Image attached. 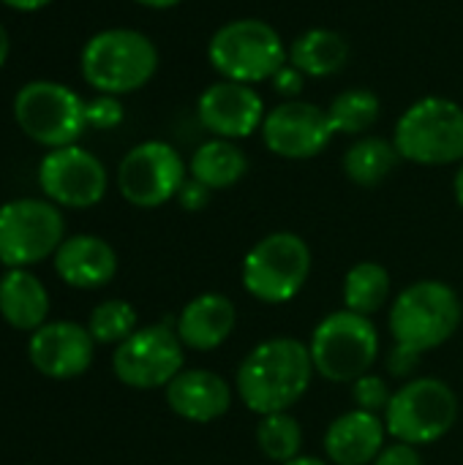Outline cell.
Returning <instances> with one entry per match:
<instances>
[{
  "instance_id": "cell-17",
  "label": "cell",
  "mask_w": 463,
  "mask_h": 465,
  "mask_svg": "<svg viewBox=\"0 0 463 465\" xmlns=\"http://www.w3.org/2000/svg\"><path fill=\"white\" fill-rule=\"evenodd\" d=\"M166 406L188 422H216L224 417L232 406V390L229 384L213 373V371H180L166 387Z\"/></svg>"
},
{
  "instance_id": "cell-14",
  "label": "cell",
  "mask_w": 463,
  "mask_h": 465,
  "mask_svg": "<svg viewBox=\"0 0 463 465\" xmlns=\"http://www.w3.org/2000/svg\"><path fill=\"white\" fill-rule=\"evenodd\" d=\"M259 131L265 147L287 161L317 158L336 136L327 112L311 101H281L267 109Z\"/></svg>"
},
{
  "instance_id": "cell-22",
  "label": "cell",
  "mask_w": 463,
  "mask_h": 465,
  "mask_svg": "<svg viewBox=\"0 0 463 465\" xmlns=\"http://www.w3.org/2000/svg\"><path fill=\"white\" fill-rule=\"evenodd\" d=\"M349 41L330 27H311L289 44V63L311 79L336 76L349 63Z\"/></svg>"
},
{
  "instance_id": "cell-39",
  "label": "cell",
  "mask_w": 463,
  "mask_h": 465,
  "mask_svg": "<svg viewBox=\"0 0 463 465\" xmlns=\"http://www.w3.org/2000/svg\"><path fill=\"white\" fill-rule=\"evenodd\" d=\"M284 465H327L325 460H319V458H306V455H297L295 460H289V463Z\"/></svg>"
},
{
  "instance_id": "cell-34",
  "label": "cell",
  "mask_w": 463,
  "mask_h": 465,
  "mask_svg": "<svg viewBox=\"0 0 463 465\" xmlns=\"http://www.w3.org/2000/svg\"><path fill=\"white\" fill-rule=\"evenodd\" d=\"M420 357H423V354H418V351H412V349L393 346V351L388 354V371H390V376H396V379H409V376L418 371Z\"/></svg>"
},
{
  "instance_id": "cell-33",
  "label": "cell",
  "mask_w": 463,
  "mask_h": 465,
  "mask_svg": "<svg viewBox=\"0 0 463 465\" xmlns=\"http://www.w3.org/2000/svg\"><path fill=\"white\" fill-rule=\"evenodd\" d=\"M371 465H423V458H420L418 447L404 444V441H393L377 455V460Z\"/></svg>"
},
{
  "instance_id": "cell-30",
  "label": "cell",
  "mask_w": 463,
  "mask_h": 465,
  "mask_svg": "<svg viewBox=\"0 0 463 465\" xmlns=\"http://www.w3.org/2000/svg\"><path fill=\"white\" fill-rule=\"evenodd\" d=\"M85 117H87V125L109 131V128H117L123 123L126 112H123V104L117 101V95H98V98L87 101Z\"/></svg>"
},
{
  "instance_id": "cell-16",
  "label": "cell",
  "mask_w": 463,
  "mask_h": 465,
  "mask_svg": "<svg viewBox=\"0 0 463 465\" xmlns=\"http://www.w3.org/2000/svg\"><path fill=\"white\" fill-rule=\"evenodd\" d=\"M96 341L87 327L76 322H52L38 327L27 341V357L33 368L57 381L82 376L93 365Z\"/></svg>"
},
{
  "instance_id": "cell-23",
  "label": "cell",
  "mask_w": 463,
  "mask_h": 465,
  "mask_svg": "<svg viewBox=\"0 0 463 465\" xmlns=\"http://www.w3.org/2000/svg\"><path fill=\"white\" fill-rule=\"evenodd\" d=\"M246 172H248L246 153L232 139H218V136L202 142L188 161V177L199 180L210 191H224L237 185L246 177Z\"/></svg>"
},
{
  "instance_id": "cell-1",
  "label": "cell",
  "mask_w": 463,
  "mask_h": 465,
  "mask_svg": "<svg viewBox=\"0 0 463 465\" xmlns=\"http://www.w3.org/2000/svg\"><path fill=\"white\" fill-rule=\"evenodd\" d=\"M314 360L297 338H270L248 351L237 371V395L248 411L267 417L289 411L311 387Z\"/></svg>"
},
{
  "instance_id": "cell-37",
  "label": "cell",
  "mask_w": 463,
  "mask_h": 465,
  "mask_svg": "<svg viewBox=\"0 0 463 465\" xmlns=\"http://www.w3.org/2000/svg\"><path fill=\"white\" fill-rule=\"evenodd\" d=\"M134 3H139V5H147V8H172V5H177L180 0H134Z\"/></svg>"
},
{
  "instance_id": "cell-13",
  "label": "cell",
  "mask_w": 463,
  "mask_h": 465,
  "mask_svg": "<svg viewBox=\"0 0 463 465\" xmlns=\"http://www.w3.org/2000/svg\"><path fill=\"white\" fill-rule=\"evenodd\" d=\"M38 185L57 207L87 210L106 193V166L79 144L49 150L38 163Z\"/></svg>"
},
{
  "instance_id": "cell-25",
  "label": "cell",
  "mask_w": 463,
  "mask_h": 465,
  "mask_svg": "<svg viewBox=\"0 0 463 465\" xmlns=\"http://www.w3.org/2000/svg\"><path fill=\"white\" fill-rule=\"evenodd\" d=\"M325 112H327L333 134L363 136L368 128L377 125L379 114H382V104L374 90L349 87V90H341Z\"/></svg>"
},
{
  "instance_id": "cell-15",
  "label": "cell",
  "mask_w": 463,
  "mask_h": 465,
  "mask_svg": "<svg viewBox=\"0 0 463 465\" xmlns=\"http://www.w3.org/2000/svg\"><path fill=\"white\" fill-rule=\"evenodd\" d=\"M265 101L254 84L218 79L207 84L196 101L199 125L218 139H246L265 123Z\"/></svg>"
},
{
  "instance_id": "cell-3",
  "label": "cell",
  "mask_w": 463,
  "mask_h": 465,
  "mask_svg": "<svg viewBox=\"0 0 463 465\" xmlns=\"http://www.w3.org/2000/svg\"><path fill=\"white\" fill-rule=\"evenodd\" d=\"M207 60L221 79L259 84L289 63L281 33L257 16L229 19L207 41Z\"/></svg>"
},
{
  "instance_id": "cell-20",
  "label": "cell",
  "mask_w": 463,
  "mask_h": 465,
  "mask_svg": "<svg viewBox=\"0 0 463 465\" xmlns=\"http://www.w3.org/2000/svg\"><path fill=\"white\" fill-rule=\"evenodd\" d=\"M237 324V311L224 294H199L177 316L175 330L183 346L194 351H213L232 335Z\"/></svg>"
},
{
  "instance_id": "cell-27",
  "label": "cell",
  "mask_w": 463,
  "mask_h": 465,
  "mask_svg": "<svg viewBox=\"0 0 463 465\" xmlns=\"http://www.w3.org/2000/svg\"><path fill=\"white\" fill-rule=\"evenodd\" d=\"M257 444H259V452L276 463H289L300 455V447H303V428L300 422L289 414V411H281V414H267V417H259V425H257Z\"/></svg>"
},
{
  "instance_id": "cell-9",
  "label": "cell",
  "mask_w": 463,
  "mask_h": 465,
  "mask_svg": "<svg viewBox=\"0 0 463 465\" xmlns=\"http://www.w3.org/2000/svg\"><path fill=\"white\" fill-rule=\"evenodd\" d=\"M85 101L65 84L38 79L19 87L14 95V120L25 136L49 150L76 144L87 128Z\"/></svg>"
},
{
  "instance_id": "cell-8",
  "label": "cell",
  "mask_w": 463,
  "mask_h": 465,
  "mask_svg": "<svg viewBox=\"0 0 463 465\" xmlns=\"http://www.w3.org/2000/svg\"><path fill=\"white\" fill-rule=\"evenodd\" d=\"M458 420V398L442 379H412L393 392L385 409L388 436L426 447L445 439Z\"/></svg>"
},
{
  "instance_id": "cell-29",
  "label": "cell",
  "mask_w": 463,
  "mask_h": 465,
  "mask_svg": "<svg viewBox=\"0 0 463 465\" xmlns=\"http://www.w3.org/2000/svg\"><path fill=\"white\" fill-rule=\"evenodd\" d=\"M352 398H355V403H357L360 411L379 414V411L388 409L393 392H390V387H388V381H385L382 376L366 373V376H360V379L352 384Z\"/></svg>"
},
{
  "instance_id": "cell-21",
  "label": "cell",
  "mask_w": 463,
  "mask_h": 465,
  "mask_svg": "<svg viewBox=\"0 0 463 465\" xmlns=\"http://www.w3.org/2000/svg\"><path fill=\"white\" fill-rule=\"evenodd\" d=\"M0 316L22 332H35L46 324L49 294L30 270H5L0 278Z\"/></svg>"
},
{
  "instance_id": "cell-10",
  "label": "cell",
  "mask_w": 463,
  "mask_h": 465,
  "mask_svg": "<svg viewBox=\"0 0 463 465\" xmlns=\"http://www.w3.org/2000/svg\"><path fill=\"white\" fill-rule=\"evenodd\" d=\"M65 223L49 199H14L0 207V264L25 270L57 253Z\"/></svg>"
},
{
  "instance_id": "cell-28",
  "label": "cell",
  "mask_w": 463,
  "mask_h": 465,
  "mask_svg": "<svg viewBox=\"0 0 463 465\" xmlns=\"http://www.w3.org/2000/svg\"><path fill=\"white\" fill-rule=\"evenodd\" d=\"M87 330L96 343H115L120 346L128 335H134L136 327V311L126 300H104L93 308Z\"/></svg>"
},
{
  "instance_id": "cell-24",
  "label": "cell",
  "mask_w": 463,
  "mask_h": 465,
  "mask_svg": "<svg viewBox=\"0 0 463 465\" xmlns=\"http://www.w3.org/2000/svg\"><path fill=\"white\" fill-rule=\"evenodd\" d=\"M401 161L396 144L382 136H360L347 153H344V174L360 185V188H374L390 177L396 163Z\"/></svg>"
},
{
  "instance_id": "cell-4",
  "label": "cell",
  "mask_w": 463,
  "mask_h": 465,
  "mask_svg": "<svg viewBox=\"0 0 463 465\" xmlns=\"http://www.w3.org/2000/svg\"><path fill=\"white\" fill-rule=\"evenodd\" d=\"M393 144L418 166H450L463 161V106L445 95H426L404 109Z\"/></svg>"
},
{
  "instance_id": "cell-32",
  "label": "cell",
  "mask_w": 463,
  "mask_h": 465,
  "mask_svg": "<svg viewBox=\"0 0 463 465\" xmlns=\"http://www.w3.org/2000/svg\"><path fill=\"white\" fill-rule=\"evenodd\" d=\"M210 196H213V191H210L207 185H202L199 180H194V177H188V180L183 183V188L177 191V202H180V207L188 210V213L205 210V207L210 204Z\"/></svg>"
},
{
  "instance_id": "cell-19",
  "label": "cell",
  "mask_w": 463,
  "mask_h": 465,
  "mask_svg": "<svg viewBox=\"0 0 463 465\" xmlns=\"http://www.w3.org/2000/svg\"><path fill=\"white\" fill-rule=\"evenodd\" d=\"M385 420L371 411H347L325 433V455L333 465H371L385 450Z\"/></svg>"
},
{
  "instance_id": "cell-26",
  "label": "cell",
  "mask_w": 463,
  "mask_h": 465,
  "mask_svg": "<svg viewBox=\"0 0 463 465\" xmlns=\"http://www.w3.org/2000/svg\"><path fill=\"white\" fill-rule=\"evenodd\" d=\"M390 297V272L377 262H360L344 275V308L360 316L382 311Z\"/></svg>"
},
{
  "instance_id": "cell-5",
  "label": "cell",
  "mask_w": 463,
  "mask_h": 465,
  "mask_svg": "<svg viewBox=\"0 0 463 465\" xmlns=\"http://www.w3.org/2000/svg\"><path fill=\"white\" fill-rule=\"evenodd\" d=\"M461 300L442 281H418L407 286L390 308V332L396 346L426 354L448 343L461 324Z\"/></svg>"
},
{
  "instance_id": "cell-38",
  "label": "cell",
  "mask_w": 463,
  "mask_h": 465,
  "mask_svg": "<svg viewBox=\"0 0 463 465\" xmlns=\"http://www.w3.org/2000/svg\"><path fill=\"white\" fill-rule=\"evenodd\" d=\"M453 193H456V202L461 204V210H463V163H461V169L456 172V180H453Z\"/></svg>"
},
{
  "instance_id": "cell-36",
  "label": "cell",
  "mask_w": 463,
  "mask_h": 465,
  "mask_svg": "<svg viewBox=\"0 0 463 465\" xmlns=\"http://www.w3.org/2000/svg\"><path fill=\"white\" fill-rule=\"evenodd\" d=\"M8 52H11V41H8V33H5V27L0 25V68H3V63L8 60Z\"/></svg>"
},
{
  "instance_id": "cell-18",
  "label": "cell",
  "mask_w": 463,
  "mask_h": 465,
  "mask_svg": "<svg viewBox=\"0 0 463 465\" xmlns=\"http://www.w3.org/2000/svg\"><path fill=\"white\" fill-rule=\"evenodd\" d=\"M55 272L71 289H101L117 272L115 248L96 234H76L63 240L55 253Z\"/></svg>"
},
{
  "instance_id": "cell-12",
  "label": "cell",
  "mask_w": 463,
  "mask_h": 465,
  "mask_svg": "<svg viewBox=\"0 0 463 465\" xmlns=\"http://www.w3.org/2000/svg\"><path fill=\"white\" fill-rule=\"evenodd\" d=\"M183 349L172 322L139 327L115 349L112 371L131 390H158L183 371Z\"/></svg>"
},
{
  "instance_id": "cell-31",
  "label": "cell",
  "mask_w": 463,
  "mask_h": 465,
  "mask_svg": "<svg viewBox=\"0 0 463 465\" xmlns=\"http://www.w3.org/2000/svg\"><path fill=\"white\" fill-rule=\"evenodd\" d=\"M273 90L284 98V101H297V95L306 87V74L300 68H295L292 63H287L284 68H278V74L270 79Z\"/></svg>"
},
{
  "instance_id": "cell-35",
  "label": "cell",
  "mask_w": 463,
  "mask_h": 465,
  "mask_svg": "<svg viewBox=\"0 0 463 465\" xmlns=\"http://www.w3.org/2000/svg\"><path fill=\"white\" fill-rule=\"evenodd\" d=\"M0 3L14 8V11H38V8L49 5L52 0H0Z\"/></svg>"
},
{
  "instance_id": "cell-2",
  "label": "cell",
  "mask_w": 463,
  "mask_h": 465,
  "mask_svg": "<svg viewBox=\"0 0 463 465\" xmlns=\"http://www.w3.org/2000/svg\"><path fill=\"white\" fill-rule=\"evenodd\" d=\"M85 82L101 95H126L145 87L158 71L156 44L131 27H109L87 38L79 54Z\"/></svg>"
},
{
  "instance_id": "cell-11",
  "label": "cell",
  "mask_w": 463,
  "mask_h": 465,
  "mask_svg": "<svg viewBox=\"0 0 463 465\" xmlns=\"http://www.w3.org/2000/svg\"><path fill=\"white\" fill-rule=\"evenodd\" d=\"M186 180L188 166L183 155L161 139L131 147L117 166V188L123 199L142 210H153L177 199V191Z\"/></svg>"
},
{
  "instance_id": "cell-6",
  "label": "cell",
  "mask_w": 463,
  "mask_h": 465,
  "mask_svg": "<svg viewBox=\"0 0 463 465\" xmlns=\"http://www.w3.org/2000/svg\"><path fill=\"white\" fill-rule=\"evenodd\" d=\"M314 371L333 384H355L371 373L379 354V332L368 316L336 311L325 316L308 343Z\"/></svg>"
},
{
  "instance_id": "cell-7",
  "label": "cell",
  "mask_w": 463,
  "mask_h": 465,
  "mask_svg": "<svg viewBox=\"0 0 463 465\" xmlns=\"http://www.w3.org/2000/svg\"><path fill=\"white\" fill-rule=\"evenodd\" d=\"M311 248L295 232H273L262 237L243 259V286L265 305L295 300L311 275Z\"/></svg>"
}]
</instances>
